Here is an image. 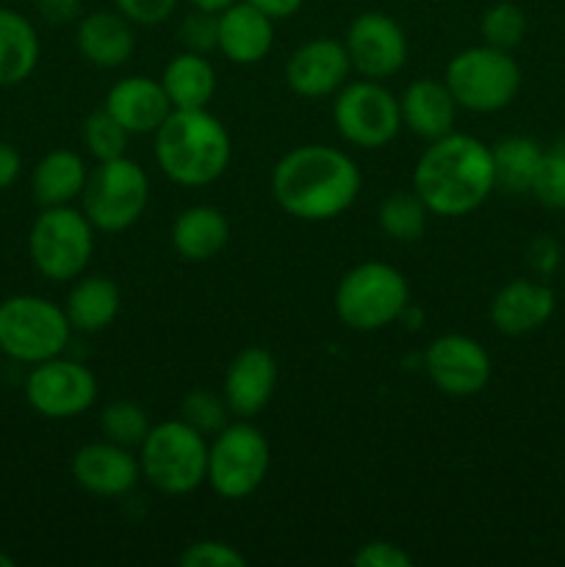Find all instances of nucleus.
Segmentation results:
<instances>
[{
  "label": "nucleus",
  "instance_id": "f257e3e1",
  "mask_svg": "<svg viewBox=\"0 0 565 567\" xmlns=\"http://www.w3.org/2000/svg\"><path fill=\"white\" fill-rule=\"evenodd\" d=\"M358 164L343 150L302 144L271 169V197L299 221H330L347 214L360 194Z\"/></svg>",
  "mask_w": 565,
  "mask_h": 567
},
{
  "label": "nucleus",
  "instance_id": "f03ea898",
  "mask_svg": "<svg viewBox=\"0 0 565 567\" xmlns=\"http://www.w3.org/2000/svg\"><path fill=\"white\" fill-rule=\"evenodd\" d=\"M496 188V166L487 144L469 133H446L430 142L413 169V192L441 219L469 216Z\"/></svg>",
  "mask_w": 565,
  "mask_h": 567
},
{
  "label": "nucleus",
  "instance_id": "7ed1b4c3",
  "mask_svg": "<svg viewBox=\"0 0 565 567\" xmlns=\"http://www.w3.org/2000/svg\"><path fill=\"white\" fill-rule=\"evenodd\" d=\"M153 136L158 169L177 186H210L230 166V133L208 109H172Z\"/></svg>",
  "mask_w": 565,
  "mask_h": 567
},
{
  "label": "nucleus",
  "instance_id": "20e7f679",
  "mask_svg": "<svg viewBox=\"0 0 565 567\" xmlns=\"http://www.w3.org/2000/svg\"><path fill=\"white\" fill-rule=\"evenodd\" d=\"M142 476L164 496H186L208 476V441L183 419L150 426L138 446Z\"/></svg>",
  "mask_w": 565,
  "mask_h": 567
},
{
  "label": "nucleus",
  "instance_id": "39448f33",
  "mask_svg": "<svg viewBox=\"0 0 565 567\" xmlns=\"http://www.w3.org/2000/svg\"><path fill=\"white\" fill-rule=\"evenodd\" d=\"M410 305V286L399 269L382 260L352 266L338 280L336 313L349 330L377 332L402 319Z\"/></svg>",
  "mask_w": 565,
  "mask_h": 567
},
{
  "label": "nucleus",
  "instance_id": "423d86ee",
  "mask_svg": "<svg viewBox=\"0 0 565 567\" xmlns=\"http://www.w3.org/2000/svg\"><path fill=\"white\" fill-rule=\"evenodd\" d=\"M72 324L64 308L37 293H14L0 302V352L14 363L37 365L64 354Z\"/></svg>",
  "mask_w": 565,
  "mask_h": 567
},
{
  "label": "nucleus",
  "instance_id": "0eeeda50",
  "mask_svg": "<svg viewBox=\"0 0 565 567\" xmlns=\"http://www.w3.org/2000/svg\"><path fill=\"white\" fill-rule=\"evenodd\" d=\"M443 81L463 111L496 114L518 97L521 66L510 55V50L480 44V48H465L452 55Z\"/></svg>",
  "mask_w": 565,
  "mask_h": 567
},
{
  "label": "nucleus",
  "instance_id": "6e6552de",
  "mask_svg": "<svg viewBox=\"0 0 565 567\" xmlns=\"http://www.w3.org/2000/svg\"><path fill=\"white\" fill-rule=\"evenodd\" d=\"M28 255L33 269L48 280H78L94 255V225L72 205L42 208L28 233Z\"/></svg>",
  "mask_w": 565,
  "mask_h": 567
},
{
  "label": "nucleus",
  "instance_id": "1a4fd4ad",
  "mask_svg": "<svg viewBox=\"0 0 565 567\" xmlns=\"http://www.w3.org/2000/svg\"><path fill=\"white\" fill-rule=\"evenodd\" d=\"M83 214L94 230L122 233L136 225L150 205V177L133 158L122 155L114 161H97L89 169L81 192Z\"/></svg>",
  "mask_w": 565,
  "mask_h": 567
},
{
  "label": "nucleus",
  "instance_id": "9d476101",
  "mask_svg": "<svg viewBox=\"0 0 565 567\" xmlns=\"http://www.w3.org/2000/svg\"><path fill=\"white\" fill-rule=\"evenodd\" d=\"M271 452L264 432L249 419H238L236 424H225L208 443V476L205 482L216 496L227 502L247 498L264 485L269 474Z\"/></svg>",
  "mask_w": 565,
  "mask_h": 567
},
{
  "label": "nucleus",
  "instance_id": "9b49d317",
  "mask_svg": "<svg viewBox=\"0 0 565 567\" xmlns=\"http://www.w3.org/2000/svg\"><path fill=\"white\" fill-rule=\"evenodd\" d=\"M332 122L343 142L360 150H380L402 131L399 97L380 81H347L332 103Z\"/></svg>",
  "mask_w": 565,
  "mask_h": 567
},
{
  "label": "nucleus",
  "instance_id": "f8f14e48",
  "mask_svg": "<svg viewBox=\"0 0 565 567\" xmlns=\"http://www.w3.org/2000/svg\"><path fill=\"white\" fill-rule=\"evenodd\" d=\"M25 402L42 419H78L97 402V380L83 363L59 354L33 365L25 380Z\"/></svg>",
  "mask_w": 565,
  "mask_h": 567
},
{
  "label": "nucleus",
  "instance_id": "ddd939ff",
  "mask_svg": "<svg viewBox=\"0 0 565 567\" xmlns=\"http://www.w3.org/2000/svg\"><path fill=\"white\" fill-rule=\"evenodd\" d=\"M424 371L441 393L469 399L485 391L493 374V363L491 354L476 338L449 332L427 347Z\"/></svg>",
  "mask_w": 565,
  "mask_h": 567
},
{
  "label": "nucleus",
  "instance_id": "4468645a",
  "mask_svg": "<svg viewBox=\"0 0 565 567\" xmlns=\"http://www.w3.org/2000/svg\"><path fill=\"white\" fill-rule=\"evenodd\" d=\"M352 70L360 78L386 81L408 64V37L393 17L382 11H363L355 17L343 37Z\"/></svg>",
  "mask_w": 565,
  "mask_h": 567
},
{
  "label": "nucleus",
  "instance_id": "2eb2a0df",
  "mask_svg": "<svg viewBox=\"0 0 565 567\" xmlns=\"http://www.w3.org/2000/svg\"><path fill=\"white\" fill-rule=\"evenodd\" d=\"M72 480L81 491L100 498H120L142 480L138 454L111 441L86 443L72 454Z\"/></svg>",
  "mask_w": 565,
  "mask_h": 567
},
{
  "label": "nucleus",
  "instance_id": "dca6fc26",
  "mask_svg": "<svg viewBox=\"0 0 565 567\" xmlns=\"http://www.w3.org/2000/svg\"><path fill=\"white\" fill-rule=\"evenodd\" d=\"M352 61L338 39H310L286 61V83L299 97L319 100L336 94L349 81Z\"/></svg>",
  "mask_w": 565,
  "mask_h": 567
},
{
  "label": "nucleus",
  "instance_id": "f3484780",
  "mask_svg": "<svg viewBox=\"0 0 565 567\" xmlns=\"http://www.w3.org/2000/svg\"><path fill=\"white\" fill-rule=\"evenodd\" d=\"M277 380H280V369L269 349H242L227 365L225 385H222V396L230 415L255 419L275 396Z\"/></svg>",
  "mask_w": 565,
  "mask_h": 567
},
{
  "label": "nucleus",
  "instance_id": "a211bd4d",
  "mask_svg": "<svg viewBox=\"0 0 565 567\" xmlns=\"http://www.w3.org/2000/svg\"><path fill=\"white\" fill-rule=\"evenodd\" d=\"M557 308V297L541 280H510L496 291L491 302V321L502 336L518 338L541 330Z\"/></svg>",
  "mask_w": 565,
  "mask_h": 567
},
{
  "label": "nucleus",
  "instance_id": "6ab92c4d",
  "mask_svg": "<svg viewBox=\"0 0 565 567\" xmlns=\"http://www.w3.org/2000/svg\"><path fill=\"white\" fill-rule=\"evenodd\" d=\"M105 111L125 127L131 136H147L164 125L172 114V103L166 97L161 81L147 75H131L116 81L105 94Z\"/></svg>",
  "mask_w": 565,
  "mask_h": 567
},
{
  "label": "nucleus",
  "instance_id": "aec40b11",
  "mask_svg": "<svg viewBox=\"0 0 565 567\" xmlns=\"http://www.w3.org/2000/svg\"><path fill=\"white\" fill-rule=\"evenodd\" d=\"M275 44V20L255 9L247 0H236L219 11V42L216 50H222L227 61L233 64H258L269 55Z\"/></svg>",
  "mask_w": 565,
  "mask_h": 567
},
{
  "label": "nucleus",
  "instance_id": "412c9836",
  "mask_svg": "<svg viewBox=\"0 0 565 567\" xmlns=\"http://www.w3.org/2000/svg\"><path fill=\"white\" fill-rule=\"evenodd\" d=\"M78 53L100 70H116L127 64L136 50V33L133 22L120 11H89L78 20L75 28Z\"/></svg>",
  "mask_w": 565,
  "mask_h": 567
},
{
  "label": "nucleus",
  "instance_id": "4be33fe9",
  "mask_svg": "<svg viewBox=\"0 0 565 567\" xmlns=\"http://www.w3.org/2000/svg\"><path fill=\"white\" fill-rule=\"evenodd\" d=\"M399 111H402V127H408L424 142H435V138L454 131L460 105L454 94L449 92L446 81L419 78L399 97Z\"/></svg>",
  "mask_w": 565,
  "mask_h": 567
},
{
  "label": "nucleus",
  "instance_id": "5701e85b",
  "mask_svg": "<svg viewBox=\"0 0 565 567\" xmlns=\"http://www.w3.org/2000/svg\"><path fill=\"white\" fill-rule=\"evenodd\" d=\"M230 241V221L214 205H192L181 210L172 225V247L183 260L205 264Z\"/></svg>",
  "mask_w": 565,
  "mask_h": 567
},
{
  "label": "nucleus",
  "instance_id": "b1692460",
  "mask_svg": "<svg viewBox=\"0 0 565 567\" xmlns=\"http://www.w3.org/2000/svg\"><path fill=\"white\" fill-rule=\"evenodd\" d=\"M120 286L111 277L81 275L72 282L70 293H66L64 313L70 319L72 330L83 332V336H94V332H103L114 324V319L120 316Z\"/></svg>",
  "mask_w": 565,
  "mask_h": 567
},
{
  "label": "nucleus",
  "instance_id": "393cba45",
  "mask_svg": "<svg viewBox=\"0 0 565 567\" xmlns=\"http://www.w3.org/2000/svg\"><path fill=\"white\" fill-rule=\"evenodd\" d=\"M86 161L75 150H50L31 172L33 203L42 208L72 205V199L81 197L83 186H86Z\"/></svg>",
  "mask_w": 565,
  "mask_h": 567
},
{
  "label": "nucleus",
  "instance_id": "a878e982",
  "mask_svg": "<svg viewBox=\"0 0 565 567\" xmlns=\"http://www.w3.org/2000/svg\"><path fill=\"white\" fill-rule=\"evenodd\" d=\"M39 33L25 14L0 9V86H20L39 64Z\"/></svg>",
  "mask_w": 565,
  "mask_h": 567
},
{
  "label": "nucleus",
  "instance_id": "bb28decb",
  "mask_svg": "<svg viewBox=\"0 0 565 567\" xmlns=\"http://www.w3.org/2000/svg\"><path fill=\"white\" fill-rule=\"evenodd\" d=\"M161 86L172 109H208L216 94V70L203 53L183 50L164 66Z\"/></svg>",
  "mask_w": 565,
  "mask_h": 567
},
{
  "label": "nucleus",
  "instance_id": "cd10ccee",
  "mask_svg": "<svg viewBox=\"0 0 565 567\" xmlns=\"http://www.w3.org/2000/svg\"><path fill=\"white\" fill-rule=\"evenodd\" d=\"M496 166V186L507 194H530L532 177L543 158V150L530 136H507L491 147Z\"/></svg>",
  "mask_w": 565,
  "mask_h": 567
},
{
  "label": "nucleus",
  "instance_id": "c85d7f7f",
  "mask_svg": "<svg viewBox=\"0 0 565 567\" xmlns=\"http://www.w3.org/2000/svg\"><path fill=\"white\" fill-rule=\"evenodd\" d=\"M427 219H430V208L424 199L415 192H397L386 197L377 208V221L380 230L393 241H419L427 230Z\"/></svg>",
  "mask_w": 565,
  "mask_h": 567
},
{
  "label": "nucleus",
  "instance_id": "c756f323",
  "mask_svg": "<svg viewBox=\"0 0 565 567\" xmlns=\"http://www.w3.org/2000/svg\"><path fill=\"white\" fill-rule=\"evenodd\" d=\"M147 410L131 399H116V402L105 404L100 413V430H103L105 441L120 443L125 449H138L150 432Z\"/></svg>",
  "mask_w": 565,
  "mask_h": 567
},
{
  "label": "nucleus",
  "instance_id": "7c9ffc66",
  "mask_svg": "<svg viewBox=\"0 0 565 567\" xmlns=\"http://www.w3.org/2000/svg\"><path fill=\"white\" fill-rule=\"evenodd\" d=\"M480 33L482 39H485V44L513 53L526 37L524 9H521L518 3H510V0H499V3H493L491 9L482 14Z\"/></svg>",
  "mask_w": 565,
  "mask_h": 567
},
{
  "label": "nucleus",
  "instance_id": "2f4dec72",
  "mask_svg": "<svg viewBox=\"0 0 565 567\" xmlns=\"http://www.w3.org/2000/svg\"><path fill=\"white\" fill-rule=\"evenodd\" d=\"M81 136L94 161H114L125 155L131 133H127L103 105V109L92 111V114L83 120Z\"/></svg>",
  "mask_w": 565,
  "mask_h": 567
},
{
  "label": "nucleus",
  "instance_id": "473e14b6",
  "mask_svg": "<svg viewBox=\"0 0 565 567\" xmlns=\"http://www.w3.org/2000/svg\"><path fill=\"white\" fill-rule=\"evenodd\" d=\"M530 194L548 210H565V147L543 153Z\"/></svg>",
  "mask_w": 565,
  "mask_h": 567
},
{
  "label": "nucleus",
  "instance_id": "72a5a7b5",
  "mask_svg": "<svg viewBox=\"0 0 565 567\" xmlns=\"http://www.w3.org/2000/svg\"><path fill=\"white\" fill-rule=\"evenodd\" d=\"M227 415H230V410H227L225 396L219 399L216 393L205 391V388L188 393L181 404V419L192 424L194 430L203 432V435H216L227 424Z\"/></svg>",
  "mask_w": 565,
  "mask_h": 567
},
{
  "label": "nucleus",
  "instance_id": "f704fd0d",
  "mask_svg": "<svg viewBox=\"0 0 565 567\" xmlns=\"http://www.w3.org/2000/svg\"><path fill=\"white\" fill-rule=\"evenodd\" d=\"M177 563L181 567H247L249 559L230 543L197 540L183 548Z\"/></svg>",
  "mask_w": 565,
  "mask_h": 567
},
{
  "label": "nucleus",
  "instance_id": "c9c22d12",
  "mask_svg": "<svg viewBox=\"0 0 565 567\" xmlns=\"http://www.w3.org/2000/svg\"><path fill=\"white\" fill-rule=\"evenodd\" d=\"M181 42L186 50L194 53H210L219 42V14L214 11L194 9L192 14L183 17L181 22Z\"/></svg>",
  "mask_w": 565,
  "mask_h": 567
},
{
  "label": "nucleus",
  "instance_id": "e433bc0d",
  "mask_svg": "<svg viewBox=\"0 0 565 567\" xmlns=\"http://www.w3.org/2000/svg\"><path fill=\"white\" fill-rule=\"evenodd\" d=\"M177 3H181V0H114L120 14H125L133 25L144 28L161 25V22L170 20V17L175 14Z\"/></svg>",
  "mask_w": 565,
  "mask_h": 567
},
{
  "label": "nucleus",
  "instance_id": "4c0bfd02",
  "mask_svg": "<svg viewBox=\"0 0 565 567\" xmlns=\"http://www.w3.org/2000/svg\"><path fill=\"white\" fill-rule=\"evenodd\" d=\"M355 567H410L413 565V557L404 551L402 546L388 540H371L363 543L358 551L352 554Z\"/></svg>",
  "mask_w": 565,
  "mask_h": 567
},
{
  "label": "nucleus",
  "instance_id": "58836bf2",
  "mask_svg": "<svg viewBox=\"0 0 565 567\" xmlns=\"http://www.w3.org/2000/svg\"><path fill=\"white\" fill-rule=\"evenodd\" d=\"M563 260V247H559L552 236H546V233L532 238L530 247H526V264H530V269L535 271L537 277H552Z\"/></svg>",
  "mask_w": 565,
  "mask_h": 567
},
{
  "label": "nucleus",
  "instance_id": "ea45409f",
  "mask_svg": "<svg viewBox=\"0 0 565 567\" xmlns=\"http://www.w3.org/2000/svg\"><path fill=\"white\" fill-rule=\"evenodd\" d=\"M37 9L50 25H66L81 20V0H37Z\"/></svg>",
  "mask_w": 565,
  "mask_h": 567
},
{
  "label": "nucleus",
  "instance_id": "a19ab883",
  "mask_svg": "<svg viewBox=\"0 0 565 567\" xmlns=\"http://www.w3.org/2000/svg\"><path fill=\"white\" fill-rule=\"evenodd\" d=\"M20 172H22V158L20 153H17V147L9 142H0V192L14 186Z\"/></svg>",
  "mask_w": 565,
  "mask_h": 567
},
{
  "label": "nucleus",
  "instance_id": "79ce46f5",
  "mask_svg": "<svg viewBox=\"0 0 565 567\" xmlns=\"http://www.w3.org/2000/svg\"><path fill=\"white\" fill-rule=\"evenodd\" d=\"M247 3H253L255 9L269 14L271 20H288V17H294L302 9L305 0H247Z\"/></svg>",
  "mask_w": 565,
  "mask_h": 567
},
{
  "label": "nucleus",
  "instance_id": "37998d69",
  "mask_svg": "<svg viewBox=\"0 0 565 567\" xmlns=\"http://www.w3.org/2000/svg\"><path fill=\"white\" fill-rule=\"evenodd\" d=\"M188 3H192L194 9L214 11V14H219V11H225L227 6H230V3H236V0H188Z\"/></svg>",
  "mask_w": 565,
  "mask_h": 567
},
{
  "label": "nucleus",
  "instance_id": "c03bdc74",
  "mask_svg": "<svg viewBox=\"0 0 565 567\" xmlns=\"http://www.w3.org/2000/svg\"><path fill=\"white\" fill-rule=\"evenodd\" d=\"M0 567H14V557H9L3 548H0Z\"/></svg>",
  "mask_w": 565,
  "mask_h": 567
}]
</instances>
